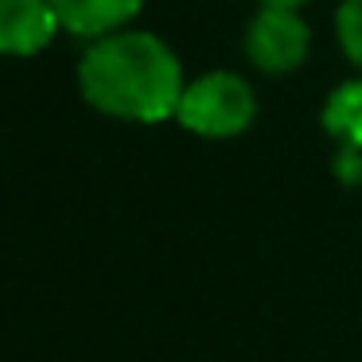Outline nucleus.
I'll return each mask as SVG.
<instances>
[{
    "mask_svg": "<svg viewBox=\"0 0 362 362\" xmlns=\"http://www.w3.org/2000/svg\"><path fill=\"white\" fill-rule=\"evenodd\" d=\"M78 86L82 98L105 117L156 125L180 110L183 71L164 40L121 28L86 47L78 63Z\"/></svg>",
    "mask_w": 362,
    "mask_h": 362,
    "instance_id": "1",
    "label": "nucleus"
},
{
    "mask_svg": "<svg viewBox=\"0 0 362 362\" xmlns=\"http://www.w3.org/2000/svg\"><path fill=\"white\" fill-rule=\"evenodd\" d=\"M253 117H257L253 86L242 74L230 71H211L203 78H195L191 86H183L180 110H175V121L187 133L206 136V141L242 136L253 125Z\"/></svg>",
    "mask_w": 362,
    "mask_h": 362,
    "instance_id": "2",
    "label": "nucleus"
},
{
    "mask_svg": "<svg viewBox=\"0 0 362 362\" xmlns=\"http://www.w3.org/2000/svg\"><path fill=\"white\" fill-rule=\"evenodd\" d=\"M308 47H312V32L296 16V8L261 4V12L253 16L250 32H245V55L265 74L300 71L308 59Z\"/></svg>",
    "mask_w": 362,
    "mask_h": 362,
    "instance_id": "3",
    "label": "nucleus"
},
{
    "mask_svg": "<svg viewBox=\"0 0 362 362\" xmlns=\"http://www.w3.org/2000/svg\"><path fill=\"white\" fill-rule=\"evenodd\" d=\"M63 32L51 0H0V55H35Z\"/></svg>",
    "mask_w": 362,
    "mask_h": 362,
    "instance_id": "4",
    "label": "nucleus"
},
{
    "mask_svg": "<svg viewBox=\"0 0 362 362\" xmlns=\"http://www.w3.org/2000/svg\"><path fill=\"white\" fill-rule=\"evenodd\" d=\"M59 12L63 32L82 35V40H102L113 35L144 8V0H51Z\"/></svg>",
    "mask_w": 362,
    "mask_h": 362,
    "instance_id": "5",
    "label": "nucleus"
},
{
    "mask_svg": "<svg viewBox=\"0 0 362 362\" xmlns=\"http://www.w3.org/2000/svg\"><path fill=\"white\" fill-rule=\"evenodd\" d=\"M323 129L346 148H362V82H343L323 105Z\"/></svg>",
    "mask_w": 362,
    "mask_h": 362,
    "instance_id": "6",
    "label": "nucleus"
},
{
    "mask_svg": "<svg viewBox=\"0 0 362 362\" xmlns=\"http://www.w3.org/2000/svg\"><path fill=\"white\" fill-rule=\"evenodd\" d=\"M335 28H339V43H343L346 59L354 66H362V0H343L339 4Z\"/></svg>",
    "mask_w": 362,
    "mask_h": 362,
    "instance_id": "7",
    "label": "nucleus"
},
{
    "mask_svg": "<svg viewBox=\"0 0 362 362\" xmlns=\"http://www.w3.org/2000/svg\"><path fill=\"white\" fill-rule=\"evenodd\" d=\"M335 172L343 183H362V148H346L335 156Z\"/></svg>",
    "mask_w": 362,
    "mask_h": 362,
    "instance_id": "8",
    "label": "nucleus"
},
{
    "mask_svg": "<svg viewBox=\"0 0 362 362\" xmlns=\"http://www.w3.org/2000/svg\"><path fill=\"white\" fill-rule=\"evenodd\" d=\"M261 4H276V8H300L308 0H261Z\"/></svg>",
    "mask_w": 362,
    "mask_h": 362,
    "instance_id": "9",
    "label": "nucleus"
}]
</instances>
